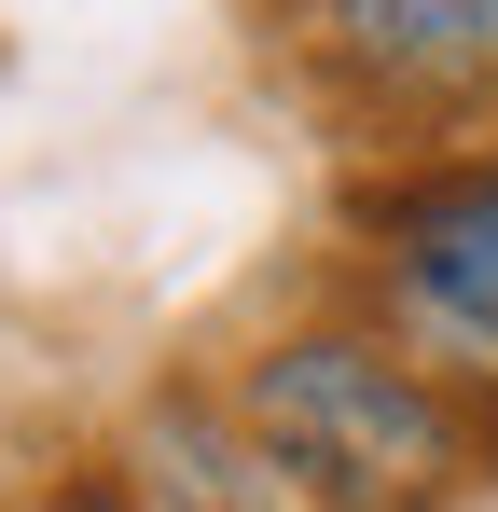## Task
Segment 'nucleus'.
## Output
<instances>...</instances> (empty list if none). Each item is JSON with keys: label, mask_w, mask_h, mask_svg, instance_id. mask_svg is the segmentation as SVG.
<instances>
[{"label": "nucleus", "mask_w": 498, "mask_h": 512, "mask_svg": "<svg viewBox=\"0 0 498 512\" xmlns=\"http://www.w3.org/2000/svg\"><path fill=\"white\" fill-rule=\"evenodd\" d=\"M236 416H249V443L277 457V485L305 512H443L485 471L457 374L402 360V346L360 333V319L277 333L236 374Z\"/></svg>", "instance_id": "nucleus-1"}, {"label": "nucleus", "mask_w": 498, "mask_h": 512, "mask_svg": "<svg viewBox=\"0 0 498 512\" xmlns=\"http://www.w3.org/2000/svg\"><path fill=\"white\" fill-rule=\"evenodd\" d=\"M374 277L457 374H498V153H429L388 194H360Z\"/></svg>", "instance_id": "nucleus-2"}, {"label": "nucleus", "mask_w": 498, "mask_h": 512, "mask_svg": "<svg viewBox=\"0 0 498 512\" xmlns=\"http://www.w3.org/2000/svg\"><path fill=\"white\" fill-rule=\"evenodd\" d=\"M319 70L374 111H498V0H319L305 14Z\"/></svg>", "instance_id": "nucleus-3"}, {"label": "nucleus", "mask_w": 498, "mask_h": 512, "mask_svg": "<svg viewBox=\"0 0 498 512\" xmlns=\"http://www.w3.org/2000/svg\"><path fill=\"white\" fill-rule=\"evenodd\" d=\"M139 499L153 512H305L277 485V457L249 443V416L236 402H194V388H166L139 416Z\"/></svg>", "instance_id": "nucleus-4"}, {"label": "nucleus", "mask_w": 498, "mask_h": 512, "mask_svg": "<svg viewBox=\"0 0 498 512\" xmlns=\"http://www.w3.org/2000/svg\"><path fill=\"white\" fill-rule=\"evenodd\" d=\"M42 512H153V499H139V485H56Z\"/></svg>", "instance_id": "nucleus-5"}]
</instances>
